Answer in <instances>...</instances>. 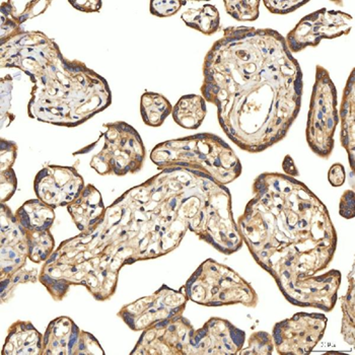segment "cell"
<instances>
[{
  "mask_svg": "<svg viewBox=\"0 0 355 355\" xmlns=\"http://www.w3.org/2000/svg\"><path fill=\"white\" fill-rule=\"evenodd\" d=\"M104 146L89 166L102 176L123 177L144 168L146 150L139 133L123 121L104 124Z\"/></svg>",
  "mask_w": 355,
  "mask_h": 355,
  "instance_id": "obj_8",
  "label": "cell"
},
{
  "mask_svg": "<svg viewBox=\"0 0 355 355\" xmlns=\"http://www.w3.org/2000/svg\"><path fill=\"white\" fill-rule=\"evenodd\" d=\"M104 355L105 352L91 333L80 328L69 317L50 322L43 336L42 355Z\"/></svg>",
  "mask_w": 355,
  "mask_h": 355,
  "instance_id": "obj_14",
  "label": "cell"
},
{
  "mask_svg": "<svg viewBox=\"0 0 355 355\" xmlns=\"http://www.w3.org/2000/svg\"><path fill=\"white\" fill-rule=\"evenodd\" d=\"M38 270H37L36 268L27 269L25 268V267L10 274L8 277L0 279V282H1L0 293H1L2 302L10 300L12 293H14L15 288H17L19 284H28V282L35 284V282H38Z\"/></svg>",
  "mask_w": 355,
  "mask_h": 355,
  "instance_id": "obj_28",
  "label": "cell"
},
{
  "mask_svg": "<svg viewBox=\"0 0 355 355\" xmlns=\"http://www.w3.org/2000/svg\"><path fill=\"white\" fill-rule=\"evenodd\" d=\"M206 112V101L202 96L186 95L181 96L173 107L172 115L179 126L195 130L205 121Z\"/></svg>",
  "mask_w": 355,
  "mask_h": 355,
  "instance_id": "obj_22",
  "label": "cell"
},
{
  "mask_svg": "<svg viewBox=\"0 0 355 355\" xmlns=\"http://www.w3.org/2000/svg\"><path fill=\"white\" fill-rule=\"evenodd\" d=\"M339 214L343 218L352 219L355 216V195L354 190H346L340 198Z\"/></svg>",
  "mask_w": 355,
  "mask_h": 355,
  "instance_id": "obj_35",
  "label": "cell"
},
{
  "mask_svg": "<svg viewBox=\"0 0 355 355\" xmlns=\"http://www.w3.org/2000/svg\"><path fill=\"white\" fill-rule=\"evenodd\" d=\"M194 331L183 315L164 320L142 331L131 354L187 355Z\"/></svg>",
  "mask_w": 355,
  "mask_h": 355,
  "instance_id": "obj_13",
  "label": "cell"
},
{
  "mask_svg": "<svg viewBox=\"0 0 355 355\" xmlns=\"http://www.w3.org/2000/svg\"><path fill=\"white\" fill-rule=\"evenodd\" d=\"M17 188V175L14 168L0 172V200L1 203L8 202Z\"/></svg>",
  "mask_w": 355,
  "mask_h": 355,
  "instance_id": "obj_33",
  "label": "cell"
},
{
  "mask_svg": "<svg viewBox=\"0 0 355 355\" xmlns=\"http://www.w3.org/2000/svg\"><path fill=\"white\" fill-rule=\"evenodd\" d=\"M15 216L19 225L26 231H50L55 220L54 208L38 198L26 201L15 211Z\"/></svg>",
  "mask_w": 355,
  "mask_h": 355,
  "instance_id": "obj_21",
  "label": "cell"
},
{
  "mask_svg": "<svg viewBox=\"0 0 355 355\" xmlns=\"http://www.w3.org/2000/svg\"><path fill=\"white\" fill-rule=\"evenodd\" d=\"M253 193L236 225L254 260L276 284L328 268L338 238L317 195L280 173L259 175Z\"/></svg>",
  "mask_w": 355,
  "mask_h": 355,
  "instance_id": "obj_3",
  "label": "cell"
},
{
  "mask_svg": "<svg viewBox=\"0 0 355 355\" xmlns=\"http://www.w3.org/2000/svg\"><path fill=\"white\" fill-rule=\"evenodd\" d=\"M188 300L203 306L243 304L256 308L259 297L255 289L231 267L207 259L199 265L186 282Z\"/></svg>",
  "mask_w": 355,
  "mask_h": 355,
  "instance_id": "obj_6",
  "label": "cell"
},
{
  "mask_svg": "<svg viewBox=\"0 0 355 355\" xmlns=\"http://www.w3.org/2000/svg\"><path fill=\"white\" fill-rule=\"evenodd\" d=\"M348 289L346 295L342 297V318L341 333L344 341L350 345H354L355 342V282L354 268L348 275Z\"/></svg>",
  "mask_w": 355,
  "mask_h": 355,
  "instance_id": "obj_25",
  "label": "cell"
},
{
  "mask_svg": "<svg viewBox=\"0 0 355 355\" xmlns=\"http://www.w3.org/2000/svg\"><path fill=\"white\" fill-rule=\"evenodd\" d=\"M282 168H284V173H286L287 176L293 178L300 176L299 171L297 170V166H295V162L291 159V155H286V157H284Z\"/></svg>",
  "mask_w": 355,
  "mask_h": 355,
  "instance_id": "obj_38",
  "label": "cell"
},
{
  "mask_svg": "<svg viewBox=\"0 0 355 355\" xmlns=\"http://www.w3.org/2000/svg\"><path fill=\"white\" fill-rule=\"evenodd\" d=\"M28 259L27 236L6 203L0 210V279L25 267Z\"/></svg>",
  "mask_w": 355,
  "mask_h": 355,
  "instance_id": "obj_17",
  "label": "cell"
},
{
  "mask_svg": "<svg viewBox=\"0 0 355 355\" xmlns=\"http://www.w3.org/2000/svg\"><path fill=\"white\" fill-rule=\"evenodd\" d=\"M218 186L205 174L163 168L127 190L92 229L63 241L52 256L80 261L96 273H118L125 265L175 251L186 232L207 243L221 216Z\"/></svg>",
  "mask_w": 355,
  "mask_h": 355,
  "instance_id": "obj_1",
  "label": "cell"
},
{
  "mask_svg": "<svg viewBox=\"0 0 355 355\" xmlns=\"http://www.w3.org/2000/svg\"><path fill=\"white\" fill-rule=\"evenodd\" d=\"M173 106L161 94L146 92L140 100V113L144 123L150 127L162 126L172 114Z\"/></svg>",
  "mask_w": 355,
  "mask_h": 355,
  "instance_id": "obj_23",
  "label": "cell"
},
{
  "mask_svg": "<svg viewBox=\"0 0 355 355\" xmlns=\"http://www.w3.org/2000/svg\"><path fill=\"white\" fill-rule=\"evenodd\" d=\"M85 188L82 175L74 166H46L37 174V198L52 208L69 205Z\"/></svg>",
  "mask_w": 355,
  "mask_h": 355,
  "instance_id": "obj_16",
  "label": "cell"
},
{
  "mask_svg": "<svg viewBox=\"0 0 355 355\" xmlns=\"http://www.w3.org/2000/svg\"><path fill=\"white\" fill-rule=\"evenodd\" d=\"M43 336L31 322L17 321L8 329L1 355H42Z\"/></svg>",
  "mask_w": 355,
  "mask_h": 355,
  "instance_id": "obj_19",
  "label": "cell"
},
{
  "mask_svg": "<svg viewBox=\"0 0 355 355\" xmlns=\"http://www.w3.org/2000/svg\"><path fill=\"white\" fill-rule=\"evenodd\" d=\"M150 159L159 170L184 168L203 173L227 186L242 175L243 166L234 150L218 135L198 133L157 144Z\"/></svg>",
  "mask_w": 355,
  "mask_h": 355,
  "instance_id": "obj_5",
  "label": "cell"
},
{
  "mask_svg": "<svg viewBox=\"0 0 355 355\" xmlns=\"http://www.w3.org/2000/svg\"><path fill=\"white\" fill-rule=\"evenodd\" d=\"M67 211L80 232L89 231L104 216L106 207L102 195L94 185H87L78 197L67 206Z\"/></svg>",
  "mask_w": 355,
  "mask_h": 355,
  "instance_id": "obj_18",
  "label": "cell"
},
{
  "mask_svg": "<svg viewBox=\"0 0 355 355\" xmlns=\"http://www.w3.org/2000/svg\"><path fill=\"white\" fill-rule=\"evenodd\" d=\"M340 141L348 155L350 168L354 171L355 164V72L348 76L340 108Z\"/></svg>",
  "mask_w": 355,
  "mask_h": 355,
  "instance_id": "obj_20",
  "label": "cell"
},
{
  "mask_svg": "<svg viewBox=\"0 0 355 355\" xmlns=\"http://www.w3.org/2000/svg\"><path fill=\"white\" fill-rule=\"evenodd\" d=\"M306 0H264L265 8L274 15H288L308 4Z\"/></svg>",
  "mask_w": 355,
  "mask_h": 355,
  "instance_id": "obj_32",
  "label": "cell"
},
{
  "mask_svg": "<svg viewBox=\"0 0 355 355\" xmlns=\"http://www.w3.org/2000/svg\"><path fill=\"white\" fill-rule=\"evenodd\" d=\"M25 231L28 245V259L32 262H46L55 251V241L50 231Z\"/></svg>",
  "mask_w": 355,
  "mask_h": 355,
  "instance_id": "obj_26",
  "label": "cell"
},
{
  "mask_svg": "<svg viewBox=\"0 0 355 355\" xmlns=\"http://www.w3.org/2000/svg\"><path fill=\"white\" fill-rule=\"evenodd\" d=\"M186 3L180 0H153L150 2V10L155 17H168L176 15Z\"/></svg>",
  "mask_w": 355,
  "mask_h": 355,
  "instance_id": "obj_31",
  "label": "cell"
},
{
  "mask_svg": "<svg viewBox=\"0 0 355 355\" xmlns=\"http://www.w3.org/2000/svg\"><path fill=\"white\" fill-rule=\"evenodd\" d=\"M245 341V331L227 320L210 318L193 333L187 355H238Z\"/></svg>",
  "mask_w": 355,
  "mask_h": 355,
  "instance_id": "obj_15",
  "label": "cell"
},
{
  "mask_svg": "<svg viewBox=\"0 0 355 355\" xmlns=\"http://www.w3.org/2000/svg\"><path fill=\"white\" fill-rule=\"evenodd\" d=\"M354 17L340 10L321 8L306 15L287 34L286 41L291 53L308 47H317L324 39L339 38L352 31Z\"/></svg>",
  "mask_w": 355,
  "mask_h": 355,
  "instance_id": "obj_11",
  "label": "cell"
},
{
  "mask_svg": "<svg viewBox=\"0 0 355 355\" xmlns=\"http://www.w3.org/2000/svg\"><path fill=\"white\" fill-rule=\"evenodd\" d=\"M182 19L188 27L207 36L216 34L220 28V15L218 8L212 4H205L198 8H189L183 12Z\"/></svg>",
  "mask_w": 355,
  "mask_h": 355,
  "instance_id": "obj_24",
  "label": "cell"
},
{
  "mask_svg": "<svg viewBox=\"0 0 355 355\" xmlns=\"http://www.w3.org/2000/svg\"><path fill=\"white\" fill-rule=\"evenodd\" d=\"M274 348L272 335L264 331H258L251 334L248 347H243L240 355H271L273 354Z\"/></svg>",
  "mask_w": 355,
  "mask_h": 355,
  "instance_id": "obj_30",
  "label": "cell"
},
{
  "mask_svg": "<svg viewBox=\"0 0 355 355\" xmlns=\"http://www.w3.org/2000/svg\"><path fill=\"white\" fill-rule=\"evenodd\" d=\"M328 319L320 313H297L273 327L274 346L278 354H310L322 340Z\"/></svg>",
  "mask_w": 355,
  "mask_h": 355,
  "instance_id": "obj_10",
  "label": "cell"
},
{
  "mask_svg": "<svg viewBox=\"0 0 355 355\" xmlns=\"http://www.w3.org/2000/svg\"><path fill=\"white\" fill-rule=\"evenodd\" d=\"M346 173L343 164H334L328 172V181L333 187H341L345 183Z\"/></svg>",
  "mask_w": 355,
  "mask_h": 355,
  "instance_id": "obj_36",
  "label": "cell"
},
{
  "mask_svg": "<svg viewBox=\"0 0 355 355\" xmlns=\"http://www.w3.org/2000/svg\"><path fill=\"white\" fill-rule=\"evenodd\" d=\"M50 4H51V1H28L25 10L17 14V12H14V10H12L10 1H1V8H0V10H1V15H8L10 19L17 21L19 26H21L28 19L43 14Z\"/></svg>",
  "mask_w": 355,
  "mask_h": 355,
  "instance_id": "obj_29",
  "label": "cell"
},
{
  "mask_svg": "<svg viewBox=\"0 0 355 355\" xmlns=\"http://www.w3.org/2000/svg\"><path fill=\"white\" fill-rule=\"evenodd\" d=\"M259 0H225V10L239 21H254L260 15Z\"/></svg>",
  "mask_w": 355,
  "mask_h": 355,
  "instance_id": "obj_27",
  "label": "cell"
},
{
  "mask_svg": "<svg viewBox=\"0 0 355 355\" xmlns=\"http://www.w3.org/2000/svg\"><path fill=\"white\" fill-rule=\"evenodd\" d=\"M0 172L10 170L17 157V146L14 141L1 138L0 140Z\"/></svg>",
  "mask_w": 355,
  "mask_h": 355,
  "instance_id": "obj_34",
  "label": "cell"
},
{
  "mask_svg": "<svg viewBox=\"0 0 355 355\" xmlns=\"http://www.w3.org/2000/svg\"><path fill=\"white\" fill-rule=\"evenodd\" d=\"M69 3L76 10L83 12H98L103 6L101 0H73V1H69Z\"/></svg>",
  "mask_w": 355,
  "mask_h": 355,
  "instance_id": "obj_37",
  "label": "cell"
},
{
  "mask_svg": "<svg viewBox=\"0 0 355 355\" xmlns=\"http://www.w3.org/2000/svg\"><path fill=\"white\" fill-rule=\"evenodd\" d=\"M341 278L340 271L332 269L319 275L286 280L277 284V286L287 302L293 306L319 309L329 313L338 300Z\"/></svg>",
  "mask_w": 355,
  "mask_h": 355,
  "instance_id": "obj_12",
  "label": "cell"
},
{
  "mask_svg": "<svg viewBox=\"0 0 355 355\" xmlns=\"http://www.w3.org/2000/svg\"><path fill=\"white\" fill-rule=\"evenodd\" d=\"M0 63L30 78L28 115L42 123L72 128L112 104L107 80L85 63L65 58L56 42L40 31L21 28L0 40Z\"/></svg>",
  "mask_w": 355,
  "mask_h": 355,
  "instance_id": "obj_4",
  "label": "cell"
},
{
  "mask_svg": "<svg viewBox=\"0 0 355 355\" xmlns=\"http://www.w3.org/2000/svg\"><path fill=\"white\" fill-rule=\"evenodd\" d=\"M188 301L184 286L176 291L163 284L153 295L125 304L118 317L131 330L140 332L155 323L183 315Z\"/></svg>",
  "mask_w": 355,
  "mask_h": 355,
  "instance_id": "obj_9",
  "label": "cell"
},
{
  "mask_svg": "<svg viewBox=\"0 0 355 355\" xmlns=\"http://www.w3.org/2000/svg\"><path fill=\"white\" fill-rule=\"evenodd\" d=\"M304 76L272 28L229 27L206 54L201 94L241 150L259 153L286 138L302 108Z\"/></svg>",
  "mask_w": 355,
  "mask_h": 355,
  "instance_id": "obj_2",
  "label": "cell"
},
{
  "mask_svg": "<svg viewBox=\"0 0 355 355\" xmlns=\"http://www.w3.org/2000/svg\"><path fill=\"white\" fill-rule=\"evenodd\" d=\"M338 124L336 87L328 70L317 65L306 129V142L313 153L323 159L332 155Z\"/></svg>",
  "mask_w": 355,
  "mask_h": 355,
  "instance_id": "obj_7",
  "label": "cell"
}]
</instances>
